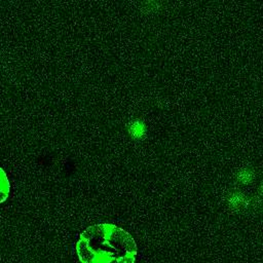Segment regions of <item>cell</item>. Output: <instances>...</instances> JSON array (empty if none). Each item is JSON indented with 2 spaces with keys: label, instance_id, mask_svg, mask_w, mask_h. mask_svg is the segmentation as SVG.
<instances>
[{
  "label": "cell",
  "instance_id": "cell-1",
  "mask_svg": "<svg viewBox=\"0 0 263 263\" xmlns=\"http://www.w3.org/2000/svg\"><path fill=\"white\" fill-rule=\"evenodd\" d=\"M76 252L81 263H135L137 243L122 228L99 223L83 230Z\"/></svg>",
  "mask_w": 263,
  "mask_h": 263
},
{
  "label": "cell",
  "instance_id": "cell-2",
  "mask_svg": "<svg viewBox=\"0 0 263 263\" xmlns=\"http://www.w3.org/2000/svg\"><path fill=\"white\" fill-rule=\"evenodd\" d=\"M9 181L6 176V173L3 171L2 167H0V204L4 202L9 194Z\"/></svg>",
  "mask_w": 263,
  "mask_h": 263
},
{
  "label": "cell",
  "instance_id": "cell-3",
  "mask_svg": "<svg viewBox=\"0 0 263 263\" xmlns=\"http://www.w3.org/2000/svg\"><path fill=\"white\" fill-rule=\"evenodd\" d=\"M128 132L134 138H141L146 132V126L142 121L136 120L129 125Z\"/></svg>",
  "mask_w": 263,
  "mask_h": 263
}]
</instances>
